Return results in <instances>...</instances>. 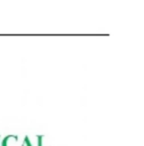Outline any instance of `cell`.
<instances>
[{
  "instance_id": "cell-1",
  "label": "cell",
  "mask_w": 144,
  "mask_h": 146,
  "mask_svg": "<svg viewBox=\"0 0 144 146\" xmlns=\"http://www.w3.org/2000/svg\"><path fill=\"white\" fill-rule=\"evenodd\" d=\"M19 141L18 138L16 136H7V137L3 138L2 143H1V146H19Z\"/></svg>"
},
{
  "instance_id": "cell-2",
  "label": "cell",
  "mask_w": 144,
  "mask_h": 146,
  "mask_svg": "<svg viewBox=\"0 0 144 146\" xmlns=\"http://www.w3.org/2000/svg\"><path fill=\"white\" fill-rule=\"evenodd\" d=\"M27 140L30 146H39L40 144V136H33L31 138L27 136Z\"/></svg>"
},
{
  "instance_id": "cell-3",
  "label": "cell",
  "mask_w": 144,
  "mask_h": 146,
  "mask_svg": "<svg viewBox=\"0 0 144 146\" xmlns=\"http://www.w3.org/2000/svg\"><path fill=\"white\" fill-rule=\"evenodd\" d=\"M39 146H50L44 136H40V144H39Z\"/></svg>"
},
{
  "instance_id": "cell-4",
  "label": "cell",
  "mask_w": 144,
  "mask_h": 146,
  "mask_svg": "<svg viewBox=\"0 0 144 146\" xmlns=\"http://www.w3.org/2000/svg\"><path fill=\"white\" fill-rule=\"evenodd\" d=\"M21 146H30V145H29V143H28V140H27V137H25L24 141H23V143L21 144Z\"/></svg>"
}]
</instances>
